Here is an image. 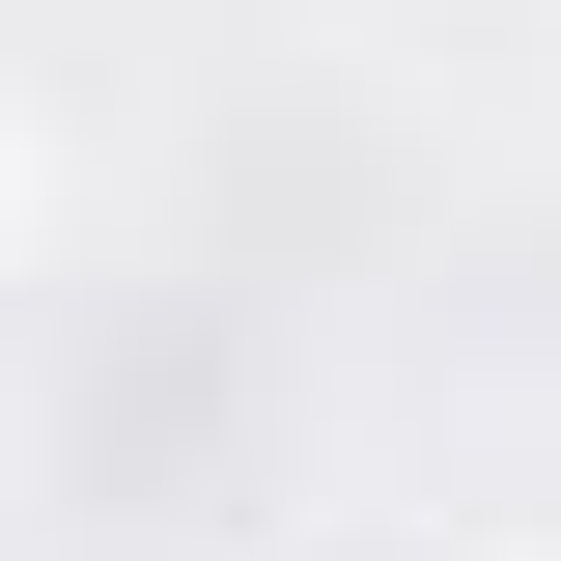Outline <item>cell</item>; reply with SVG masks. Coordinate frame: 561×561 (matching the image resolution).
<instances>
[]
</instances>
